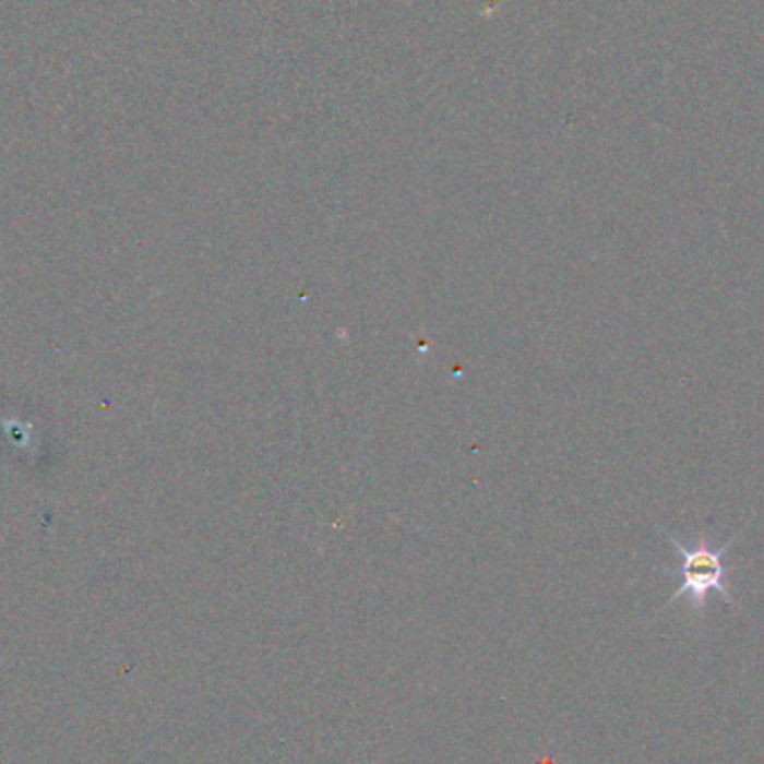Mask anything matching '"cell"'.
Returning a JSON list of instances; mask_svg holds the SVG:
<instances>
[{
    "label": "cell",
    "mask_w": 764,
    "mask_h": 764,
    "mask_svg": "<svg viewBox=\"0 0 764 764\" xmlns=\"http://www.w3.org/2000/svg\"><path fill=\"white\" fill-rule=\"evenodd\" d=\"M749 528V523L742 525V530L736 533L725 546L715 548L708 539H697L693 546H684L680 539L668 535L671 539L676 552L680 554V565L671 570L673 575H680L682 584L673 593V597L668 599L666 606L676 604L678 599H689V606L695 614H702L706 610V601L711 593H718L727 604L736 606L733 595L727 588V577H729V565L725 561L727 552L736 544V539Z\"/></svg>",
    "instance_id": "cell-1"
}]
</instances>
